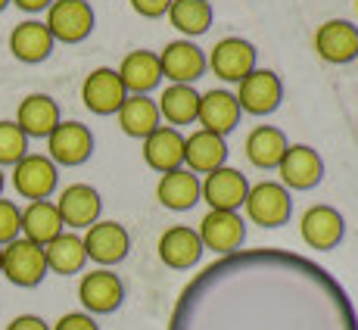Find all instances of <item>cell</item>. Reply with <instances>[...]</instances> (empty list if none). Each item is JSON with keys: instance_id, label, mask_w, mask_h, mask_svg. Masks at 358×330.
<instances>
[{"instance_id": "obj_1", "label": "cell", "mask_w": 358, "mask_h": 330, "mask_svg": "<svg viewBox=\"0 0 358 330\" xmlns=\"http://www.w3.org/2000/svg\"><path fill=\"white\" fill-rule=\"evenodd\" d=\"M243 209L250 215V222L259 224V228H284L293 215V196L284 184H274V181L250 184Z\"/></svg>"}, {"instance_id": "obj_35", "label": "cell", "mask_w": 358, "mask_h": 330, "mask_svg": "<svg viewBox=\"0 0 358 330\" xmlns=\"http://www.w3.org/2000/svg\"><path fill=\"white\" fill-rule=\"evenodd\" d=\"M131 6H134V13H141L143 19H159L169 13L171 0H131Z\"/></svg>"}, {"instance_id": "obj_6", "label": "cell", "mask_w": 358, "mask_h": 330, "mask_svg": "<svg viewBox=\"0 0 358 330\" xmlns=\"http://www.w3.org/2000/svg\"><path fill=\"white\" fill-rule=\"evenodd\" d=\"M237 103H240V113H250V115H268L280 106L284 100V85L280 78L271 72V69H252L237 87Z\"/></svg>"}, {"instance_id": "obj_24", "label": "cell", "mask_w": 358, "mask_h": 330, "mask_svg": "<svg viewBox=\"0 0 358 330\" xmlns=\"http://www.w3.org/2000/svg\"><path fill=\"white\" fill-rule=\"evenodd\" d=\"M53 34L47 31L44 22H38V19H25V22H19L16 29L10 34V53L19 59V63H44L47 57L53 53Z\"/></svg>"}, {"instance_id": "obj_12", "label": "cell", "mask_w": 358, "mask_h": 330, "mask_svg": "<svg viewBox=\"0 0 358 330\" xmlns=\"http://www.w3.org/2000/svg\"><path fill=\"white\" fill-rule=\"evenodd\" d=\"M57 209L66 228L87 231L94 222H100L103 199L97 194V187H91V184H69L66 190H59Z\"/></svg>"}, {"instance_id": "obj_7", "label": "cell", "mask_w": 358, "mask_h": 330, "mask_svg": "<svg viewBox=\"0 0 358 330\" xmlns=\"http://www.w3.org/2000/svg\"><path fill=\"white\" fill-rule=\"evenodd\" d=\"M199 240H203V250H212L218 256H231L243 246L246 240V222L240 218V212H218L209 209L199 222Z\"/></svg>"}, {"instance_id": "obj_36", "label": "cell", "mask_w": 358, "mask_h": 330, "mask_svg": "<svg viewBox=\"0 0 358 330\" xmlns=\"http://www.w3.org/2000/svg\"><path fill=\"white\" fill-rule=\"evenodd\" d=\"M6 330H50V324L44 318H38V315H16L6 324Z\"/></svg>"}, {"instance_id": "obj_10", "label": "cell", "mask_w": 358, "mask_h": 330, "mask_svg": "<svg viewBox=\"0 0 358 330\" xmlns=\"http://www.w3.org/2000/svg\"><path fill=\"white\" fill-rule=\"evenodd\" d=\"M199 194L209 203V209L218 212H237L243 206L246 194H250V181H246L243 171L222 165V168L209 171L206 181H199Z\"/></svg>"}, {"instance_id": "obj_32", "label": "cell", "mask_w": 358, "mask_h": 330, "mask_svg": "<svg viewBox=\"0 0 358 330\" xmlns=\"http://www.w3.org/2000/svg\"><path fill=\"white\" fill-rule=\"evenodd\" d=\"M29 156V137L22 134V128L16 122H0V168L16 165L19 159Z\"/></svg>"}, {"instance_id": "obj_8", "label": "cell", "mask_w": 358, "mask_h": 330, "mask_svg": "<svg viewBox=\"0 0 358 330\" xmlns=\"http://www.w3.org/2000/svg\"><path fill=\"white\" fill-rule=\"evenodd\" d=\"M94 153V134L87 125L81 122H59L53 128V134L47 137V156L57 165L75 168V165H85Z\"/></svg>"}, {"instance_id": "obj_19", "label": "cell", "mask_w": 358, "mask_h": 330, "mask_svg": "<svg viewBox=\"0 0 358 330\" xmlns=\"http://www.w3.org/2000/svg\"><path fill=\"white\" fill-rule=\"evenodd\" d=\"M159 259L175 271H190L203 259V240L187 224H175L159 237Z\"/></svg>"}, {"instance_id": "obj_20", "label": "cell", "mask_w": 358, "mask_h": 330, "mask_svg": "<svg viewBox=\"0 0 358 330\" xmlns=\"http://www.w3.org/2000/svg\"><path fill=\"white\" fill-rule=\"evenodd\" d=\"M63 122V115H59V106L53 97H47V94H29L22 103H19L16 109V125L22 128V134L29 137H50L53 128Z\"/></svg>"}, {"instance_id": "obj_27", "label": "cell", "mask_w": 358, "mask_h": 330, "mask_svg": "<svg viewBox=\"0 0 358 330\" xmlns=\"http://www.w3.org/2000/svg\"><path fill=\"white\" fill-rule=\"evenodd\" d=\"M119 128L125 131L128 137H137V141H143V137H150L156 131V128L162 125V115H159V106H156V100L143 97V94H128L125 103L119 106Z\"/></svg>"}, {"instance_id": "obj_30", "label": "cell", "mask_w": 358, "mask_h": 330, "mask_svg": "<svg viewBox=\"0 0 358 330\" xmlns=\"http://www.w3.org/2000/svg\"><path fill=\"white\" fill-rule=\"evenodd\" d=\"M156 106H159V115L171 128L194 125L196 113H199V94L194 91V85H171L162 91V97Z\"/></svg>"}, {"instance_id": "obj_16", "label": "cell", "mask_w": 358, "mask_h": 330, "mask_svg": "<svg viewBox=\"0 0 358 330\" xmlns=\"http://www.w3.org/2000/svg\"><path fill=\"white\" fill-rule=\"evenodd\" d=\"M315 50L324 63H352L358 59V25L346 22V19H330L315 31Z\"/></svg>"}, {"instance_id": "obj_38", "label": "cell", "mask_w": 358, "mask_h": 330, "mask_svg": "<svg viewBox=\"0 0 358 330\" xmlns=\"http://www.w3.org/2000/svg\"><path fill=\"white\" fill-rule=\"evenodd\" d=\"M3 184H6V175H3V168H0V196H3Z\"/></svg>"}, {"instance_id": "obj_4", "label": "cell", "mask_w": 358, "mask_h": 330, "mask_svg": "<svg viewBox=\"0 0 358 330\" xmlns=\"http://www.w3.org/2000/svg\"><path fill=\"white\" fill-rule=\"evenodd\" d=\"M13 187L22 199H50L53 190L59 184V165L50 159V156L41 153H29L25 159H19L13 165Z\"/></svg>"}, {"instance_id": "obj_15", "label": "cell", "mask_w": 358, "mask_h": 330, "mask_svg": "<svg viewBox=\"0 0 358 330\" xmlns=\"http://www.w3.org/2000/svg\"><path fill=\"white\" fill-rule=\"evenodd\" d=\"M299 234L306 240L308 250H336L346 234V218L334 209V206H312L306 209L299 222Z\"/></svg>"}, {"instance_id": "obj_18", "label": "cell", "mask_w": 358, "mask_h": 330, "mask_svg": "<svg viewBox=\"0 0 358 330\" xmlns=\"http://www.w3.org/2000/svg\"><path fill=\"white\" fill-rule=\"evenodd\" d=\"M240 103L231 91H209L199 94V113L196 122L203 125V131H212L218 137L231 134L234 128L240 125Z\"/></svg>"}, {"instance_id": "obj_9", "label": "cell", "mask_w": 358, "mask_h": 330, "mask_svg": "<svg viewBox=\"0 0 358 330\" xmlns=\"http://www.w3.org/2000/svg\"><path fill=\"white\" fill-rule=\"evenodd\" d=\"M256 47L243 38H224L212 47V53L206 57V66H212V72L228 85H240L246 75L256 69Z\"/></svg>"}, {"instance_id": "obj_23", "label": "cell", "mask_w": 358, "mask_h": 330, "mask_svg": "<svg viewBox=\"0 0 358 330\" xmlns=\"http://www.w3.org/2000/svg\"><path fill=\"white\" fill-rule=\"evenodd\" d=\"M143 162L153 171H175L184 165V137L178 128L159 125L150 137H143Z\"/></svg>"}, {"instance_id": "obj_25", "label": "cell", "mask_w": 358, "mask_h": 330, "mask_svg": "<svg viewBox=\"0 0 358 330\" xmlns=\"http://www.w3.org/2000/svg\"><path fill=\"white\" fill-rule=\"evenodd\" d=\"M156 199L171 212H187L203 199L199 194V178L190 168H175L165 171L156 184Z\"/></svg>"}, {"instance_id": "obj_37", "label": "cell", "mask_w": 358, "mask_h": 330, "mask_svg": "<svg viewBox=\"0 0 358 330\" xmlns=\"http://www.w3.org/2000/svg\"><path fill=\"white\" fill-rule=\"evenodd\" d=\"M10 3H16L22 13H41V10H47L53 0H10Z\"/></svg>"}, {"instance_id": "obj_22", "label": "cell", "mask_w": 358, "mask_h": 330, "mask_svg": "<svg viewBox=\"0 0 358 330\" xmlns=\"http://www.w3.org/2000/svg\"><path fill=\"white\" fill-rule=\"evenodd\" d=\"M224 162H228V143H224V137L203 131V128L190 137H184V165L194 175H209V171L222 168Z\"/></svg>"}, {"instance_id": "obj_34", "label": "cell", "mask_w": 358, "mask_h": 330, "mask_svg": "<svg viewBox=\"0 0 358 330\" xmlns=\"http://www.w3.org/2000/svg\"><path fill=\"white\" fill-rule=\"evenodd\" d=\"M50 330H100V324L94 321V315H87V312H69Z\"/></svg>"}, {"instance_id": "obj_3", "label": "cell", "mask_w": 358, "mask_h": 330, "mask_svg": "<svg viewBox=\"0 0 358 330\" xmlns=\"http://www.w3.org/2000/svg\"><path fill=\"white\" fill-rule=\"evenodd\" d=\"M94 22H97V16H94L87 0H53L47 6V19H44L47 31L59 44H81L94 31Z\"/></svg>"}, {"instance_id": "obj_28", "label": "cell", "mask_w": 358, "mask_h": 330, "mask_svg": "<svg viewBox=\"0 0 358 330\" xmlns=\"http://www.w3.org/2000/svg\"><path fill=\"white\" fill-rule=\"evenodd\" d=\"M44 259H47V271L72 278L81 268L87 265V252H85V240L75 231H63L59 237H53L44 246Z\"/></svg>"}, {"instance_id": "obj_39", "label": "cell", "mask_w": 358, "mask_h": 330, "mask_svg": "<svg viewBox=\"0 0 358 330\" xmlns=\"http://www.w3.org/2000/svg\"><path fill=\"white\" fill-rule=\"evenodd\" d=\"M6 6H10V0H0V13H3V10H6Z\"/></svg>"}, {"instance_id": "obj_17", "label": "cell", "mask_w": 358, "mask_h": 330, "mask_svg": "<svg viewBox=\"0 0 358 330\" xmlns=\"http://www.w3.org/2000/svg\"><path fill=\"white\" fill-rule=\"evenodd\" d=\"M162 75L171 78V85H194L206 72V53L194 41H171L159 53Z\"/></svg>"}, {"instance_id": "obj_5", "label": "cell", "mask_w": 358, "mask_h": 330, "mask_svg": "<svg viewBox=\"0 0 358 330\" xmlns=\"http://www.w3.org/2000/svg\"><path fill=\"white\" fill-rule=\"evenodd\" d=\"M78 299L87 315H113L125 302V284L109 268H94V271L81 274Z\"/></svg>"}, {"instance_id": "obj_40", "label": "cell", "mask_w": 358, "mask_h": 330, "mask_svg": "<svg viewBox=\"0 0 358 330\" xmlns=\"http://www.w3.org/2000/svg\"><path fill=\"white\" fill-rule=\"evenodd\" d=\"M0 265H3V246H0Z\"/></svg>"}, {"instance_id": "obj_21", "label": "cell", "mask_w": 358, "mask_h": 330, "mask_svg": "<svg viewBox=\"0 0 358 330\" xmlns=\"http://www.w3.org/2000/svg\"><path fill=\"white\" fill-rule=\"evenodd\" d=\"M125 85L128 94H143L147 97L150 91H156L162 81V66H159V53L153 50H131L122 66L115 69Z\"/></svg>"}, {"instance_id": "obj_14", "label": "cell", "mask_w": 358, "mask_h": 330, "mask_svg": "<svg viewBox=\"0 0 358 330\" xmlns=\"http://www.w3.org/2000/svg\"><path fill=\"white\" fill-rule=\"evenodd\" d=\"M278 175L287 190H312L324 178V162L312 147L293 143V147H287L284 159L278 165Z\"/></svg>"}, {"instance_id": "obj_26", "label": "cell", "mask_w": 358, "mask_h": 330, "mask_svg": "<svg viewBox=\"0 0 358 330\" xmlns=\"http://www.w3.org/2000/svg\"><path fill=\"white\" fill-rule=\"evenodd\" d=\"M66 231L63 218H59V209L53 199H34L22 209V237L31 240L38 246H47L53 237Z\"/></svg>"}, {"instance_id": "obj_33", "label": "cell", "mask_w": 358, "mask_h": 330, "mask_svg": "<svg viewBox=\"0 0 358 330\" xmlns=\"http://www.w3.org/2000/svg\"><path fill=\"white\" fill-rule=\"evenodd\" d=\"M16 237H22V209L13 199L0 196V246L13 243Z\"/></svg>"}, {"instance_id": "obj_2", "label": "cell", "mask_w": 358, "mask_h": 330, "mask_svg": "<svg viewBox=\"0 0 358 330\" xmlns=\"http://www.w3.org/2000/svg\"><path fill=\"white\" fill-rule=\"evenodd\" d=\"M0 274L10 280L13 287H22V290H31L41 280L47 278V259H44V246L31 243L25 237H16L13 243L3 246V265H0Z\"/></svg>"}, {"instance_id": "obj_29", "label": "cell", "mask_w": 358, "mask_h": 330, "mask_svg": "<svg viewBox=\"0 0 358 330\" xmlns=\"http://www.w3.org/2000/svg\"><path fill=\"white\" fill-rule=\"evenodd\" d=\"M287 147H290V141H287V134L280 131V128L259 125L250 131L243 150H246V159L256 165V168H278Z\"/></svg>"}, {"instance_id": "obj_13", "label": "cell", "mask_w": 358, "mask_h": 330, "mask_svg": "<svg viewBox=\"0 0 358 330\" xmlns=\"http://www.w3.org/2000/svg\"><path fill=\"white\" fill-rule=\"evenodd\" d=\"M125 97H128V91L122 85L119 72L109 66L94 69L85 78V85H81V100H85V106L94 115H115L119 106L125 103Z\"/></svg>"}, {"instance_id": "obj_31", "label": "cell", "mask_w": 358, "mask_h": 330, "mask_svg": "<svg viewBox=\"0 0 358 330\" xmlns=\"http://www.w3.org/2000/svg\"><path fill=\"white\" fill-rule=\"evenodd\" d=\"M212 16H215V13H212L209 0H171V6H169L171 25L181 34H187V41L209 31Z\"/></svg>"}, {"instance_id": "obj_11", "label": "cell", "mask_w": 358, "mask_h": 330, "mask_svg": "<svg viewBox=\"0 0 358 330\" xmlns=\"http://www.w3.org/2000/svg\"><path fill=\"white\" fill-rule=\"evenodd\" d=\"M85 252H87V259L91 262H97L103 268H109V265H119L122 259L128 256V250H131V237H128V231H125V224H119V222H94L91 228L85 231Z\"/></svg>"}]
</instances>
